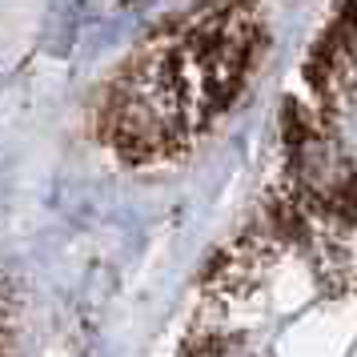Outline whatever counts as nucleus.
Returning <instances> with one entry per match:
<instances>
[{
	"label": "nucleus",
	"instance_id": "1",
	"mask_svg": "<svg viewBox=\"0 0 357 357\" xmlns=\"http://www.w3.org/2000/svg\"><path fill=\"white\" fill-rule=\"evenodd\" d=\"M185 349L357 354V0L297 68L277 177L209 261Z\"/></svg>",
	"mask_w": 357,
	"mask_h": 357
},
{
	"label": "nucleus",
	"instance_id": "2",
	"mask_svg": "<svg viewBox=\"0 0 357 357\" xmlns=\"http://www.w3.org/2000/svg\"><path fill=\"white\" fill-rule=\"evenodd\" d=\"M269 52L257 0H193L157 24L105 77L89 137L116 169H165L249 93Z\"/></svg>",
	"mask_w": 357,
	"mask_h": 357
}]
</instances>
